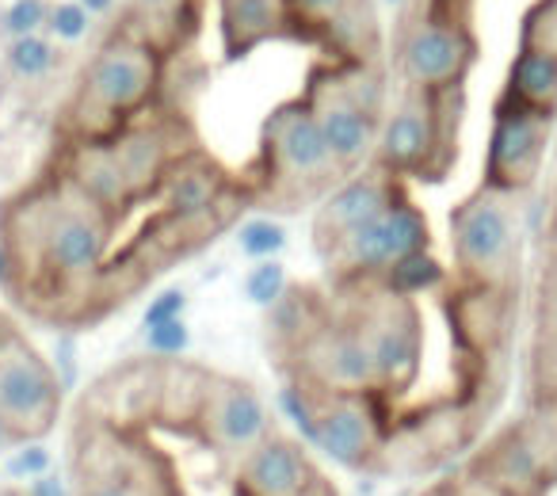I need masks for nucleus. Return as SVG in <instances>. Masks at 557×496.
<instances>
[{
    "instance_id": "obj_21",
    "label": "nucleus",
    "mask_w": 557,
    "mask_h": 496,
    "mask_svg": "<svg viewBox=\"0 0 557 496\" xmlns=\"http://www.w3.org/2000/svg\"><path fill=\"white\" fill-rule=\"evenodd\" d=\"M516 427L527 447H531V455L539 458L549 485L557 488V401H534L527 409V417L516 420Z\"/></svg>"
},
{
    "instance_id": "obj_28",
    "label": "nucleus",
    "mask_w": 557,
    "mask_h": 496,
    "mask_svg": "<svg viewBox=\"0 0 557 496\" xmlns=\"http://www.w3.org/2000/svg\"><path fill=\"white\" fill-rule=\"evenodd\" d=\"M88 20H92V16H88L81 4H58V9H50L47 24H50V32H54L58 39L73 42V39H81V35L88 32Z\"/></svg>"
},
{
    "instance_id": "obj_32",
    "label": "nucleus",
    "mask_w": 557,
    "mask_h": 496,
    "mask_svg": "<svg viewBox=\"0 0 557 496\" xmlns=\"http://www.w3.org/2000/svg\"><path fill=\"white\" fill-rule=\"evenodd\" d=\"M295 9L313 20H336V16H344L348 0H295Z\"/></svg>"
},
{
    "instance_id": "obj_25",
    "label": "nucleus",
    "mask_w": 557,
    "mask_h": 496,
    "mask_svg": "<svg viewBox=\"0 0 557 496\" xmlns=\"http://www.w3.org/2000/svg\"><path fill=\"white\" fill-rule=\"evenodd\" d=\"M233 27L240 39H260L275 27V4L271 0H237L233 4Z\"/></svg>"
},
{
    "instance_id": "obj_6",
    "label": "nucleus",
    "mask_w": 557,
    "mask_h": 496,
    "mask_svg": "<svg viewBox=\"0 0 557 496\" xmlns=\"http://www.w3.org/2000/svg\"><path fill=\"white\" fill-rule=\"evenodd\" d=\"M359 318H363L374 359V397L389 405L417 382L420 356H424L420 313L412 298H401L382 283H371V290L359 302Z\"/></svg>"
},
{
    "instance_id": "obj_9",
    "label": "nucleus",
    "mask_w": 557,
    "mask_h": 496,
    "mask_svg": "<svg viewBox=\"0 0 557 496\" xmlns=\"http://www.w3.org/2000/svg\"><path fill=\"white\" fill-rule=\"evenodd\" d=\"M237 496H336L313 455L295 435L271 432L245 462L233 470Z\"/></svg>"
},
{
    "instance_id": "obj_20",
    "label": "nucleus",
    "mask_w": 557,
    "mask_h": 496,
    "mask_svg": "<svg viewBox=\"0 0 557 496\" xmlns=\"http://www.w3.org/2000/svg\"><path fill=\"white\" fill-rule=\"evenodd\" d=\"M111 157H115L119 172H123L126 187L134 191H146L149 184H157V179L164 176V149H161V138L149 131L141 134H131V138H123L115 149H111Z\"/></svg>"
},
{
    "instance_id": "obj_17",
    "label": "nucleus",
    "mask_w": 557,
    "mask_h": 496,
    "mask_svg": "<svg viewBox=\"0 0 557 496\" xmlns=\"http://www.w3.org/2000/svg\"><path fill=\"white\" fill-rule=\"evenodd\" d=\"M325 146L336 164H351L374 146V111L351 92H325L313 108Z\"/></svg>"
},
{
    "instance_id": "obj_4",
    "label": "nucleus",
    "mask_w": 557,
    "mask_h": 496,
    "mask_svg": "<svg viewBox=\"0 0 557 496\" xmlns=\"http://www.w3.org/2000/svg\"><path fill=\"white\" fill-rule=\"evenodd\" d=\"M450 245L466 287L508 290L519 268V218L511 195L485 187L450 214Z\"/></svg>"
},
{
    "instance_id": "obj_27",
    "label": "nucleus",
    "mask_w": 557,
    "mask_h": 496,
    "mask_svg": "<svg viewBox=\"0 0 557 496\" xmlns=\"http://www.w3.org/2000/svg\"><path fill=\"white\" fill-rule=\"evenodd\" d=\"M50 20V9L42 4V0H16L9 12H4V27H9L16 39H27V35H35L42 24Z\"/></svg>"
},
{
    "instance_id": "obj_8",
    "label": "nucleus",
    "mask_w": 557,
    "mask_h": 496,
    "mask_svg": "<svg viewBox=\"0 0 557 496\" xmlns=\"http://www.w3.org/2000/svg\"><path fill=\"white\" fill-rule=\"evenodd\" d=\"M432 233H428V218L412 207L409 199H397L382 210L374 222H367L363 230H356L333 257H325L336 268L344 283H374L401 260L428 252Z\"/></svg>"
},
{
    "instance_id": "obj_1",
    "label": "nucleus",
    "mask_w": 557,
    "mask_h": 496,
    "mask_svg": "<svg viewBox=\"0 0 557 496\" xmlns=\"http://www.w3.org/2000/svg\"><path fill=\"white\" fill-rule=\"evenodd\" d=\"M27 233H12L0 240L9 252L12 280L50 283L58 290L85 287L108 260L111 248V210H103L92 195L77 187L73 199H50L47 207L27 210Z\"/></svg>"
},
{
    "instance_id": "obj_30",
    "label": "nucleus",
    "mask_w": 557,
    "mask_h": 496,
    "mask_svg": "<svg viewBox=\"0 0 557 496\" xmlns=\"http://www.w3.org/2000/svg\"><path fill=\"white\" fill-rule=\"evenodd\" d=\"M180 310H184V295H180V290H169V295H161L146 310V328H157V325H169V321H180Z\"/></svg>"
},
{
    "instance_id": "obj_11",
    "label": "nucleus",
    "mask_w": 557,
    "mask_h": 496,
    "mask_svg": "<svg viewBox=\"0 0 557 496\" xmlns=\"http://www.w3.org/2000/svg\"><path fill=\"white\" fill-rule=\"evenodd\" d=\"M473 62V35L455 20L428 16L401 39V73L420 92H447Z\"/></svg>"
},
{
    "instance_id": "obj_7",
    "label": "nucleus",
    "mask_w": 557,
    "mask_h": 496,
    "mask_svg": "<svg viewBox=\"0 0 557 496\" xmlns=\"http://www.w3.org/2000/svg\"><path fill=\"white\" fill-rule=\"evenodd\" d=\"M191 427L202 435L210 450L222 458V466L237 470L275 427H271L268 405L248 382L230 379V374L207 371L199 394V409H195Z\"/></svg>"
},
{
    "instance_id": "obj_5",
    "label": "nucleus",
    "mask_w": 557,
    "mask_h": 496,
    "mask_svg": "<svg viewBox=\"0 0 557 496\" xmlns=\"http://www.w3.org/2000/svg\"><path fill=\"white\" fill-rule=\"evenodd\" d=\"M62 417V382L16 325L0 318V420L16 443H39Z\"/></svg>"
},
{
    "instance_id": "obj_24",
    "label": "nucleus",
    "mask_w": 557,
    "mask_h": 496,
    "mask_svg": "<svg viewBox=\"0 0 557 496\" xmlns=\"http://www.w3.org/2000/svg\"><path fill=\"white\" fill-rule=\"evenodd\" d=\"M245 295L252 298L256 306H268L271 310L278 298L287 295V275H283V268H278L275 260H263V264L245 280Z\"/></svg>"
},
{
    "instance_id": "obj_18",
    "label": "nucleus",
    "mask_w": 557,
    "mask_h": 496,
    "mask_svg": "<svg viewBox=\"0 0 557 496\" xmlns=\"http://www.w3.org/2000/svg\"><path fill=\"white\" fill-rule=\"evenodd\" d=\"M504 100L519 103V108L554 115L557 108V50L542 47V42H527L511 62L508 96Z\"/></svg>"
},
{
    "instance_id": "obj_16",
    "label": "nucleus",
    "mask_w": 557,
    "mask_h": 496,
    "mask_svg": "<svg viewBox=\"0 0 557 496\" xmlns=\"http://www.w3.org/2000/svg\"><path fill=\"white\" fill-rule=\"evenodd\" d=\"M435 92H420L417 100L401 103L389 115V123L379 134V161L382 172H420L432 161L440 146V126H435Z\"/></svg>"
},
{
    "instance_id": "obj_36",
    "label": "nucleus",
    "mask_w": 557,
    "mask_h": 496,
    "mask_svg": "<svg viewBox=\"0 0 557 496\" xmlns=\"http://www.w3.org/2000/svg\"><path fill=\"white\" fill-rule=\"evenodd\" d=\"M0 496H35L32 488H20V485H0Z\"/></svg>"
},
{
    "instance_id": "obj_23",
    "label": "nucleus",
    "mask_w": 557,
    "mask_h": 496,
    "mask_svg": "<svg viewBox=\"0 0 557 496\" xmlns=\"http://www.w3.org/2000/svg\"><path fill=\"white\" fill-rule=\"evenodd\" d=\"M9 65L16 77H42V73H50V65H54V47H50L47 39H39V35L16 39L9 47Z\"/></svg>"
},
{
    "instance_id": "obj_13",
    "label": "nucleus",
    "mask_w": 557,
    "mask_h": 496,
    "mask_svg": "<svg viewBox=\"0 0 557 496\" xmlns=\"http://www.w3.org/2000/svg\"><path fill=\"white\" fill-rule=\"evenodd\" d=\"M397 199H401V195L389 184V172H374V176H359V179H351V184H344L341 191L329 195L318 222H313L318 252L321 257H333L351 233L363 230L367 222H374V218Z\"/></svg>"
},
{
    "instance_id": "obj_3",
    "label": "nucleus",
    "mask_w": 557,
    "mask_h": 496,
    "mask_svg": "<svg viewBox=\"0 0 557 496\" xmlns=\"http://www.w3.org/2000/svg\"><path fill=\"white\" fill-rule=\"evenodd\" d=\"M287 405L313 447L344 470H371L389 455L394 424L374 394H321L290 382Z\"/></svg>"
},
{
    "instance_id": "obj_29",
    "label": "nucleus",
    "mask_w": 557,
    "mask_h": 496,
    "mask_svg": "<svg viewBox=\"0 0 557 496\" xmlns=\"http://www.w3.org/2000/svg\"><path fill=\"white\" fill-rule=\"evenodd\" d=\"M184 344H187L184 321H169V325L149 328V348H153L157 356H176V351H184Z\"/></svg>"
},
{
    "instance_id": "obj_19",
    "label": "nucleus",
    "mask_w": 557,
    "mask_h": 496,
    "mask_svg": "<svg viewBox=\"0 0 557 496\" xmlns=\"http://www.w3.org/2000/svg\"><path fill=\"white\" fill-rule=\"evenodd\" d=\"M218 199V176L202 164H184V169L169 172V184H164V202H169V214L180 222H199Z\"/></svg>"
},
{
    "instance_id": "obj_12",
    "label": "nucleus",
    "mask_w": 557,
    "mask_h": 496,
    "mask_svg": "<svg viewBox=\"0 0 557 496\" xmlns=\"http://www.w3.org/2000/svg\"><path fill=\"white\" fill-rule=\"evenodd\" d=\"M157 85V58L141 42H108L85 73V96L100 111H134Z\"/></svg>"
},
{
    "instance_id": "obj_31",
    "label": "nucleus",
    "mask_w": 557,
    "mask_h": 496,
    "mask_svg": "<svg viewBox=\"0 0 557 496\" xmlns=\"http://www.w3.org/2000/svg\"><path fill=\"white\" fill-rule=\"evenodd\" d=\"M450 488H455L458 496H508V493H500V488L488 485V481H481L478 473H470L466 466L450 478Z\"/></svg>"
},
{
    "instance_id": "obj_35",
    "label": "nucleus",
    "mask_w": 557,
    "mask_h": 496,
    "mask_svg": "<svg viewBox=\"0 0 557 496\" xmlns=\"http://www.w3.org/2000/svg\"><path fill=\"white\" fill-rule=\"evenodd\" d=\"M81 9L92 16V12H103V9H111V0H81Z\"/></svg>"
},
{
    "instance_id": "obj_2",
    "label": "nucleus",
    "mask_w": 557,
    "mask_h": 496,
    "mask_svg": "<svg viewBox=\"0 0 557 496\" xmlns=\"http://www.w3.org/2000/svg\"><path fill=\"white\" fill-rule=\"evenodd\" d=\"M73 496H184L176 466L141 435L138 424H115L81 409L70 439Z\"/></svg>"
},
{
    "instance_id": "obj_22",
    "label": "nucleus",
    "mask_w": 557,
    "mask_h": 496,
    "mask_svg": "<svg viewBox=\"0 0 557 496\" xmlns=\"http://www.w3.org/2000/svg\"><path fill=\"white\" fill-rule=\"evenodd\" d=\"M443 280H447V272L440 268V260H435L432 252H417V257L394 264L382 280H374V283H382V287L394 290V295H401V298H412V295H420V290H435Z\"/></svg>"
},
{
    "instance_id": "obj_14",
    "label": "nucleus",
    "mask_w": 557,
    "mask_h": 496,
    "mask_svg": "<svg viewBox=\"0 0 557 496\" xmlns=\"http://www.w3.org/2000/svg\"><path fill=\"white\" fill-rule=\"evenodd\" d=\"M466 470L478 473L481 481H488L493 488L508 496H546L549 488V478L542 473L539 458L531 455V447L523 443L516 424L500 427L496 435H488L473 458L466 462Z\"/></svg>"
},
{
    "instance_id": "obj_33",
    "label": "nucleus",
    "mask_w": 557,
    "mask_h": 496,
    "mask_svg": "<svg viewBox=\"0 0 557 496\" xmlns=\"http://www.w3.org/2000/svg\"><path fill=\"white\" fill-rule=\"evenodd\" d=\"M9 447H16V435H12V432H9V424L0 420V455H4Z\"/></svg>"
},
{
    "instance_id": "obj_15",
    "label": "nucleus",
    "mask_w": 557,
    "mask_h": 496,
    "mask_svg": "<svg viewBox=\"0 0 557 496\" xmlns=\"http://www.w3.org/2000/svg\"><path fill=\"white\" fill-rule=\"evenodd\" d=\"M271 149H275L278 172L287 179H298V184H321L336 169L313 111L287 108L283 115H275V123H271Z\"/></svg>"
},
{
    "instance_id": "obj_10",
    "label": "nucleus",
    "mask_w": 557,
    "mask_h": 496,
    "mask_svg": "<svg viewBox=\"0 0 557 496\" xmlns=\"http://www.w3.org/2000/svg\"><path fill=\"white\" fill-rule=\"evenodd\" d=\"M549 138V115L504 100L496 111L493 138H488V187L504 195H516L531 187L542 169Z\"/></svg>"
},
{
    "instance_id": "obj_26",
    "label": "nucleus",
    "mask_w": 557,
    "mask_h": 496,
    "mask_svg": "<svg viewBox=\"0 0 557 496\" xmlns=\"http://www.w3.org/2000/svg\"><path fill=\"white\" fill-rule=\"evenodd\" d=\"M287 245V233L278 230L275 222H248L240 225V248H245L248 257H275L278 248Z\"/></svg>"
},
{
    "instance_id": "obj_34",
    "label": "nucleus",
    "mask_w": 557,
    "mask_h": 496,
    "mask_svg": "<svg viewBox=\"0 0 557 496\" xmlns=\"http://www.w3.org/2000/svg\"><path fill=\"white\" fill-rule=\"evenodd\" d=\"M420 496H458L455 488H450V481H443V485H432V488H424Z\"/></svg>"
}]
</instances>
